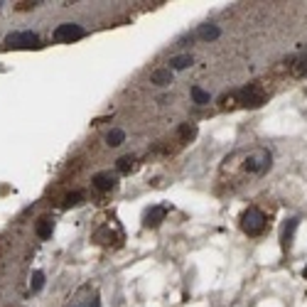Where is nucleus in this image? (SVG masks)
Returning <instances> with one entry per match:
<instances>
[{
    "label": "nucleus",
    "instance_id": "nucleus-21",
    "mask_svg": "<svg viewBox=\"0 0 307 307\" xmlns=\"http://www.w3.org/2000/svg\"><path fill=\"white\" fill-rule=\"evenodd\" d=\"M305 278H307V268H305Z\"/></svg>",
    "mask_w": 307,
    "mask_h": 307
},
{
    "label": "nucleus",
    "instance_id": "nucleus-13",
    "mask_svg": "<svg viewBox=\"0 0 307 307\" xmlns=\"http://www.w3.org/2000/svg\"><path fill=\"white\" fill-rule=\"evenodd\" d=\"M42 285H45V273H42V270H35V273H32V280H30V290H32V293H40Z\"/></svg>",
    "mask_w": 307,
    "mask_h": 307
},
{
    "label": "nucleus",
    "instance_id": "nucleus-8",
    "mask_svg": "<svg viewBox=\"0 0 307 307\" xmlns=\"http://www.w3.org/2000/svg\"><path fill=\"white\" fill-rule=\"evenodd\" d=\"M165 216H167V206H153V209L145 214V226H157Z\"/></svg>",
    "mask_w": 307,
    "mask_h": 307
},
{
    "label": "nucleus",
    "instance_id": "nucleus-15",
    "mask_svg": "<svg viewBox=\"0 0 307 307\" xmlns=\"http://www.w3.org/2000/svg\"><path fill=\"white\" fill-rule=\"evenodd\" d=\"M192 99H194V103H199V106L209 103V94H206L204 89H199V86H192Z\"/></svg>",
    "mask_w": 307,
    "mask_h": 307
},
{
    "label": "nucleus",
    "instance_id": "nucleus-6",
    "mask_svg": "<svg viewBox=\"0 0 307 307\" xmlns=\"http://www.w3.org/2000/svg\"><path fill=\"white\" fill-rule=\"evenodd\" d=\"M91 184H94L99 192H111V189L116 187V175H113V172H99V175H94Z\"/></svg>",
    "mask_w": 307,
    "mask_h": 307
},
{
    "label": "nucleus",
    "instance_id": "nucleus-11",
    "mask_svg": "<svg viewBox=\"0 0 307 307\" xmlns=\"http://www.w3.org/2000/svg\"><path fill=\"white\" fill-rule=\"evenodd\" d=\"M197 35H199V40H206L209 42V40H216L219 37V27L216 25H204V27H199Z\"/></svg>",
    "mask_w": 307,
    "mask_h": 307
},
{
    "label": "nucleus",
    "instance_id": "nucleus-20",
    "mask_svg": "<svg viewBox=\"0 0 307 307\" xmlns=\"http://www.w3.org/2000/svg\"><path fill=\"white\" fill-rule=\"evenodd\" d=\"M236 99H239V96H224V99H221V106H224V108H234V106H236Z\"/></svg>",
    "mask_w": 307,
    "mask_h": 307
},
{
    "label": "nucleus",
    "instance_id": "nucleus-14",
    "mask_svg": "<svg viewBox=\"0 0 307 307\" xmlns=\"http://www.w3.org/2000/svg\"><path fill=\"white\" fill-rule=\"evenodd\" d=\"M116 167H118V172H130L135 167V157L133 155H123L121 160L116 162Z\"/></svg>",
    "mask_w": 307,
    "mask_h": 307
},
{
    "label": "nucleus",
    "instance_id": "nucleus-1",
    "mask_svg": "<svg viewBox=\"0 0 307 307\" xmlns=\"http://www.w3.org/2000/svg\"><path fill=\"white\" fill-rule=\"evenodd\" d=\"M265 224H268L265 214L260 209H256V206L246 209L244 216H241V229H244L248 236H260L265 231Z\"/></svg>",
    "mask_w": 307,
    "mask_h": 307
},
{
    "label": "nucleus",
    "instance_id": "nucleus-7",
    "mask_svg": "<svg viewBox=\"0 0 307 307\" xmlns=\"http://www.w3.org/2000/svg\"><path fill=\"white\" fill-rule=\"evenodd\" d=\"M35 231H37V236H40V239H50V236H52V231H54V221H52V216H40V219H37Z\"/></svg>",
    "mask_w": 307,
    "mask_h": 307
},
{
    "label": "nucleus",
    "instance_id": "nucleus-16",
    "mask_svg": "<svg viewBox=\"0 0 307 307\" xmlns=\"http://www.w3.org/2000/svg\"><path fill=\"white\" fill-rule=\"evenodd\" d=\"M106 140H108V145H113V148H116V145H121L123 140H125V133H123L121 128H113V130L106 135Z\"/></svg>",
    "mask_w": 307,
    "mask_h": 307
},
{
    "label": "nucleus",
    "instance_id": "nucleus-18",
    "mask_svg": "<svg viewBox=\"0 0 307 307\" xmlns=\"http://www.w3.org/2000/svg\"><path fill=\"white\" fill-rule=\"evenodd\" d=\"M189 64H192V57H189V54H182V57H175V59L170 61V66H172V69H187Z\"/></svg>",
    "mask_w": 307,
    "mask_h": 307
},
{
    "label": "nucleus",
    "instance_id": "nucleus-4",
    "mask_svg": "<svg viewBox=\"0 0 307 307\" xmlns=\"http://www.w3.org/2000/svg\"><path fill=\"white\" fill-rule=\"evenodd\" d=\"M52 37L57 42H74V40H81L84 37V27L81 25H74V22H61L59 27L54 30Z\"/></svg>",
    "mask_w": 307,
    "mask_h": 307
},
{
    "label": "nucleus",
    "instance_id": "nucleus-12",
    "mask_svg": "<svg viewBox=\"0 0 307 307\" xmlns=\"http://www.w3.org/2000/svg\"><path fill=\"white\" fill-rule=\"evenodd\" d=\"M298 229V219H290L288 226L283 229V248H290V239H293V231Z\"/></svg>",
    "mask_w": 307,
    "mask_h": 307
},
{
    "label": "nucleus",
    "instance_id": "nucleus-17",
    "mask_svg": "<svg viewBox=\"0 0 307 307\" xmlns=\"http://www.w3.org/2000/svg\"><path fill=\"white\" fill-rule=\"evenodd\" d=\"M293 74L295 76H307V57H300V59L293 61Z\"/></svg>",
    "mask_w": 307,
    "mask_h": 307
},
{
    "label": "nucleus",
    "instance_id": "nucleus-3",
    "mask_svg": "<svg viewBox=\"0 0 307 307\" xmlns=\"http://www.w3.org/2000/svg\"><path fill=\"white\" fill-rule=\"evenodd\" d=\"M244 167H246V172H253V175L265 172L270 167V153L268 150H253V153H248Z\"/></svg>",
    "mask_w": 307,
    "mask_h": 307
},
{
    "label": "nucleus",
    "instance_id": "nucleus-5",
    "mask_svg": "<svg viewBox=\"0 0 307 307\" xmlns=\"http://www.w3.org/2000/svg\"><path fill=\"white\" fill-rule=\"evenodd\" d=\"M7 47H40V37L35 32H12L5 37Z\"/></svg>",
    "mask_w": 307,
    "mask_h": 307
},
{
    "label": "nucleus",
    "instance_id": "nucleus-9",
    "mask_svg": "<svg viewBox=\"0 0 307 307\" xmlns=\"http://www.w3.org/2000/svg\"><path fill=\"white\" fill-rule=\"evenodd\" d=\"M150 81L157 84V86H167V84H172V71L170 69H155L153 76H150Z\"/></svg>",
    "mask_w": 307,
    "mask_h": 307
},
{
    "label": "nucleus",
    "instance_id": "nucleus-2",
    "mask_svg": "<svg viewBox=\"0 0 307 307\" xmlns=\"http://www.w3.org/2000/svg\"><path fill=\"white\" fill-rule=\"evenodd\" d=\"M265 101V89L260 84H248L246 89L239 91V103H244L246 108H258Z\"/></svg>",
    "mask_w": 307,
    "mask_h": 307
},
{
    "label": "nucleus",
    "instance_id": "nucleus-19",
    "mask_svg": "<svg viewBox=\"0 0 307 307\" xmlns=\"http://www.w3.org/2000/svg\"><path fill=\"white\" fill-rule=\"evenodd\" d=\"M81 199H84V194H81V192H71V194H66V197H64V206H76Z\"/></svg>",
    "mask_w": 307,
    "mask_h": 307
},
{
    "label": "nucleus",
    "instance_id": "nucleus-10",
    "mask_svg": "<svg viewBox=\"0 0 307 307\" xmlns=\"http://www.w3.org/2000/svg\"><path fill=\"white\" fill-rule=\"evenodd\" d=\"M177 133H180V140L189 143V140H194V135H197V125H194V123H182Z\"/></svg>",
    "mask_w": 307,
    "mask_h": 307
}]
</instances>
